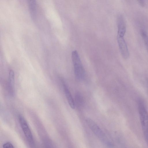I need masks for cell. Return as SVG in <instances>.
<instances>
[{"instance_id": "cell-1", "label": "cell", "mask_w": 148, "mask_h": 148, "mask_svg": "<svg viewBox=\"0 0 148 148\" xmlns=\"http://www.w3.org/2000/svg\"><path fill=\"white\" fill-rule=\"evenodd\" d=\"M86 121L89 128L100 140L109 147L112 146L111 142L95 122L89 118H87Z\"/></svg>"}, {"instance_id": "cell-2", "label": "cell", "mask_w": 148, "mask_h": 148, "mask_svg": "<svg viewBox=\"0 0 148 148\" xmlns=\"http://www.w3.org/2000/svg\"><path fill=\"white\" fill-rule=\"evenodd\" d=\"M71 58L75 77L78 79L82 80L84 77L85 71L77 50H75L72 51Z\"/></svg>"}, {"instance_id": "cell-3", "label": "cell", "mask_w": 148, "mask_h": 148, "mask_svg": "<svg viewBox=\"0 0 148 148\" xmlns=\"http://www.w3.org/2000/svg\"><path fill=\"white\" fill-rule=\"evenodd\" d=\"M140 119L143 130L148 129V112L144 104L139 101L138 104Z\"/></svg>"}, {"instance_id": "cell-4", "label": "cell", "mask_w": 148, "mask_h": 148, "mask_svg": "<svg viewBox=\"0 0 148 148\" xmlns=\"http://www.w3.org/2000/svg\"><path fill=\"white\" fill-rule=\"evenodd\" d=\"M18 118L20 126L25 136L30 143H33V136L27 122L21 115H19Z\"/></svg>"}, {"instance_id": "cell-5", "label": "cell", "mask_w": 148, "mask_h": 148, "mask_svg": "<svg viewBox=\"0 0 148 148\" xmlns=\"http://www.w3.org/2000/svg\"><path fill=\"white\" fill-rule=\"evenodd\" d=\"M117 40L122 56L125 59H128L129 57L130 53L124 37L117 36Z\"/></svg>"}, {"instance_id": "cell-6", "label": "cell", "mask_w": 148, "mask_h": 148, "mask_svg": "<svg viewBox=\"0 0 148 148\" xmlns=\"http://www.w3.org/2000/svg\"><path fill=\"white\" fill-rule=\"evenodd\" d=\"M118 35L123 37L126 31V26L124 18L122 15H119L117 18Z\"/></svg>"}, {"instance_id": "cell-7", "label": "cell", "mask_w": 148, "mask_h": 148, "mask_svg": "<svg viewBox=\"0 0 148 148\" xmlns=\"http://www.w3.org/2000/svg\"><path fill=\"white\" fill-rule=\"evenodd\" d=\"M15 74L12 70L10 71L8 77V87L10 94L13 95L14 93Z\"/></svg>"}, {"instance_id": "cell-8", "label": "cell", "mask_w": 148, "mask_h": 148, "mask_svg": "<svg viewBox=\"0 0 148 148\" xmlns=\"http://www.w3.org/2000/svg\"><path fill=\"white\" fill-rule=\"evenodd\" d=\"M63 85L65 94L69 105L72 109H74L75 108V103L70 91L67 85L63 82Z\"/></svg>"}, {"instance_id": "cell-9", "label": "cell", "mask_w": 148, "mask_h": 148, "mask_svg": "<svg viewBox=\"0 0 148 148\" xmlns=\"http://www.w3.org/2000/svg\"><path fill=\"white\" fill-rule=\"evenodd\" d=\"M75 99L77 106L79 108L82 106L84 104V100L80 93L77 92L76 93Z\"/></svg>"}, {"instance_id": "cell-10", "label": "cell", "mask_w": 148, "mask_h": 148, "mask_svg": "<svg viewBox=\"0 0 148 148\" xmlns=\"http://www.w3.org/2000/svg\"><path fill=\"white\" fill-rule=\"evenodd\" d=\"M141 32V36L148 53V36L146 32L144 30H142Z\"/></svg>"}, {"instance_id": "cell-11", "label": "cell", "mask_w": 148, "mask_h": 148, "mask_svg": "<svg viewBox=\"0 0 148 148\" xmlns=\"http://www.w3.org/2000/svg\"><path fill=\"white\" fill-rule=\"evenodd\" d=\"M29 9L32 13H34L36 8V4L35 1L32 0L29 1Z\"/></svg>"}, {"instance_id": "cell-12", "label": "cell", "mask_w": 148, "mask_h": 148, "mask_svg": "<svg viewBox=\"0 0 148 148\" xmlns=\"http://www.w3.org/2000/svg\"><path fill=\"white\" fill-rule=\"evenodd\" d=\"M3 148H14L12 144L9 142L4 143L3 145Z\"/></svg>"}, {"instance_id": "cell-13", "label": "cell", "mask_w": 148, "mask_h": 148, "mask_svg": "<svg viewBox=\"0 0 148 148\" xmlns=\"http://www.w3.org/2000/svg\"><path fill=\"white\" fill-rule=\"evenodd\" d=\"M138 2L139 4L142 6H144L145 5V2L144 1L142 0L138 1Z\"/></svg>"}]
</instances>
